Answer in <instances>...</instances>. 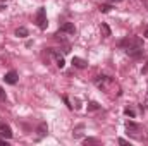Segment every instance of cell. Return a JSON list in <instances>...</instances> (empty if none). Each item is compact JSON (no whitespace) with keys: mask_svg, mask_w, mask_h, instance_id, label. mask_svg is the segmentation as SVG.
I'll return each instance as SVG.
<instances>
[{"mask_svg":"<svg viewBox=\"0 0 148 146\" xmlns=\"http://www.w3.org/2000/svg\"><path fill=\"white\" fill-rule=\"evenodd\" d=\"M143 46H131V48H127L126 50V53L131 57V59H140L141 55H143Z\"/></svg>","mask_w":148,"mask_h":146,"instance_id":"7a4b0ae2","label":"cell"},{"mask_svg":"<svg viewBox=\"0 0 148 146\" xmlns=\"http://www.w3.org/2000/svg\"><path fill=\"white\" fill-rule=\"evenodd\" d=\"M3 81H5L7 84H16V83H17V72H16V71H9V72L3 76Z\"/></svg>","mask_w":148,"mask_h":146,"instance_id":"3957f363","label":"cell"},{"mask_svg":"<svg viewBox=\"0 0 148 146\" xmlns=\"http://www.w3.org/2000/svg\"><path fill=\"white\" fill-rule=\"evenodd\" d=\"M36 132H38V138H43V136H47V132H48V126H47L45 122H41V124L38 126Z\"/></svg>","mask_w":148,"mask_h":146,"instance_id":"ba28073f","label":"cell"},{"mask_svg":"<svg viewBox=\"0 0 148 146\" xmlns=\"http://www.w3.org/2000/svg\"><path fill=\"white\" fill-rule=\"evenodd\" d=\"M97 110H100V105L97 102H90L88 103V112H97Z\"/></svg>","mask_w":148,"mask_h":146,"instance_id":"4fadbf2b","label":"cell"},{"mask_svg":"<svg viewBox=\"0 0 148 146\" xmlns=\"http://www.w3.org/2000/svg\"><path fill=\"white\" fill-rule=\"evenodd\" d=\"M60 33H66V35H74L76 33V28H74L73 23H64L60 26Z\"/></svg>","mask_w":148,"mask_h":146,"instance_id":"277c9868","label":"cell"},{"mask_svg":"<svg viewBox=\"0 0 148 146\" xmlns=\"http://www.w3.org/2000/svg\"><path fill=\"white\" fill-rule=\"evenodd\" d=\"M126 129H127L129 132H133V134H138V132L141 131V127H140L136 122H133V120H127V122H126Z\"/></svg>","mask_w":148,"mask_h":146,"instance_id":"5b68a950","label":"cell"},{"mask_svg":"<svg viewBox=\"0 0 148 146\" xmlns=\"http://www.w3.org/2000/svg\"><path fill=\"white\" fill-rule=\"evenodd\" d=\"M2 2H7V0H2Z\"/></svg>","mask_w":148,"mask_h":146,"instance_id":"cb8c5ba5","label":"cell"},{"mask_svg":"<svg viewBox=\"0 0 148 146\" xmlns=\"http://www.w3.org/2000/svg\"><path fill=\"white\" fill-rule=\"evenodd\" d=\"M29 35V31L26 29V28H17L16 29V36H19V38H26Z\"/></svg>","mask_w":148,"mask_h":146,"instance_id":"8fae6325","label":"cell"},{"mask_svg":"<svg viewBox=\"0 0 148 146\" xmlns=\"http://www.w3.org/2000/svg\"><path fill=\"white\" fill-rule=\"evenodd\" d=\"M124 113H126L127 117H133V119L136 117V112H134V108H129V107H127V108H124Z\"/></svg>","mask_w":148,"mask_h":146,"instance_id":"5bb4252c","label":"cell"},{"mask_svg":"<svg viewBox=\"0 0 148 146\" xmlns=\"http://www.w3.org/2000/svg\"><path fill=\"white\" fill-rule=\"evenodd\" d=\"M0 136H3V138H7V139H10L12 138V131H10V127L7 126V124H0Z\"/></svg>","mask_w":148,"mask_h":146,"instance_id":"8992f818","label":"cell"},{"mask_svg":"<svg viewBox=\"0 0 148 146\" xmlns=\"http://www.w3.org/2000/svg\"><path fill=\"white\" fill-rule=\"evenodd\" d=\"M141 74H148V62H147V65L141 69Z\"/></svg>","mask_w":148,"mask_h":146,"instance_id":"ffe728a7","label":"cell"},{"mask_svg":"<svg viewBox=\"0 0 148 146\" xmlns=\"http://www.w3.org/2000/svg\"><path fill=\"white\" fill-rule=\"evenodd\" d=\"M95 83H97L100 88H103V83H112V77H109V76H97Z\"/></svg>","mask_w":148,"mask_h":146,"instance_id":"9c48e42d","label":"cell"},{"mask_svg":"<svg viewBox=\"0 0 148 146\" xmlns=\"http://www.w3.org/2000/svg\"><path fill=\"white\" fill-rule=\"evenodd\" d=\"M5 9V3H0V10H3Z\"/></svg>","mask_w":148,"mask_h":146,"instance_id":"7402d4cb","label":"cell"},{"mask_svg":"<svg viewBox=\"0 0 148 146\" xmlns=\"http://www.w3.org/2000/svg\"><path fill=\"white\" fill-rule=\"evenodd\" d=\"M100 31H102V36L103 38H109L112 35L110 28H109V24H105V23H102V26H100Z\"/></svg>","mask_w":148,"mask_h":146,"instance_id":"30bf717a","label":"cell"},{"mask_svg":"<svg viewBox=\"0 0 148 146\" xmlns=\"http://www.w3.org/2000/svg\"><path fill=\"white\" fill-rule=\"evenodd\" d=\"M145 107H147V108H148V98H147V100H145Z\"/></svg>","mask_w":148,"mask_h":146,"instance_id":"603a6c76","label":"cell"},{"mask_svg":"<svg viewBox=\"0 0 148 146\" xmlns=\"http://www.w3.org/2000/svg\"><path fill=\"white\" fill-rule=\"evenodd\" d=\"M5 98H7V95H5V91L0 88V102H5Z\"/></svg>","mask_w":148,"mask_h":146,"instance_id":"2e32d148","label":"cell"},{"mask_svg":"<svg viewBox=\"0 0 148 146\" xmlns=\"http://www.w3.org/2000/svg\"><path fill=\"white\" fill-rule=\"evenodd\" d=\"M62 100H64V102H66V105H67V107H69V108H73V105H71V103H69V98H67V96H62Z\"/></svg>","mask_w":148,"mask_h":146,"instance_id":"e0dca14e","label":"cell"},{"mask_svg":"<svg viewBox=\"0 0 148 146\" xmlns=\"http://www.w3.org/2000/svg\"><path fill=\"white\" fill-rule=\"evenodd\" d=\"M112 9H114V7H112L110 3H102L98 10H100V12H103V14H107V12H110Z\"/></svg>","mask_w":148,"mask_h":146,"instance_id":"7c38bea8","label":"cell"},{"mask_svg":"<svg viewBox=\"0 0 148 146\" xmlns=\"http://www.w3.org/2000/svg\"><path fill=\"white\" fill-rule=\"evenodd\" d=\"M0 145H9V143H7V138H3V136H0Z\"/></svg>","mask_w":148,"mask_h":146,"instance_id":"d6986e66","label":"cell"},{"mask_svg":"<svg viewBox=\"0 0 148 146\" xmlns=\"http://www.w3.org/2000/svg\"><path fill=\"white\" fill-rule=\"evenodd\" d=\"M83 143H84V145H98V141H97V139H93V138H86Z\"/></svg>","mask_w":148,"mask_h":146,"instance_id":"9a60e30c","label":"cell"},{"mask_svg":"<svg viewBox=\"0 0 148 146\" xmlns=\"http://www.w3.org/2000/svg\"><path fill=\"white\" fill-rule=\"evenodd\" d=\"M119 145H129V141H126V139H124V138H119Z\"/></svg>","mask_w":148,"mask_h":146,"instance_id":"ac0fdd59","label":"cell"},{"mask_svg":"<svg viewBox=\"0 0 148 146\" xmlns=\"http://www.w3.org/2000/svg\"><path fill=\"white\" fill-rule=\"evenodd\" d=\"M143 36H145V38H147V40H148V26H147V28H145V31H143Z\"/></svg>","mask_w":148,"mask_h":146,"instance_id":"44dd1931","label":"cell"},{"mask_svg":"<svg viewBox=\"0 0 148 146\" xmlns=\"http://www.w3.org/2000/svg\"><path fill=\"white\" fill-rule=\"evenodd\" d=\"M35 23H36V26L40 29H47V12H45V7H40L36 10Z\"/></svg>","mask_w":148,"mask_h":146,"instance_id":"6da1fadb","label":"cell"},{"mask_svg":"<svg viewBox=\"0 0 148 146\" xmlns=\"http://www.w3.org/2000/svg\"><path fill=\"white\" fill-rule=\"evenodd\" d=\"M73 64L74 67H77V69H84V67H88V62L84 60V59H79V57H73Z\"/></svg>","mask_w":148,"mask_h":146,"instance_id":"52a82bcc","label":"cell"}]
</instances>
